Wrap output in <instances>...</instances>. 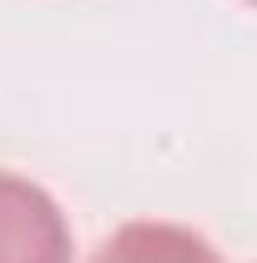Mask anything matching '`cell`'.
Listing matches in <instances>:
<instances>
[{
  "label": "cell",
  "instance_id": "3957f363",
  "mask_svg": "<svg viewBox=\"0 0 257 263\" xmlns=\"http://www.w3.org/2000/svg\"><path fill=\"white\" fill-rule=\"evenodd\" d=\"M247 5H257V0H247Z\"/></svg>",
  "mask_w": 257,
  "mask_h": 263
},
{
  "label": "cell",
  "instance_id": "7a4b0ae2",
  "mask_svg": "<svg viewBox=\"0 0 257 263\" xmlns=\"http://www.w3.org/2000/svg\"><path fill=\"white\" fill-rule=\"evenodd\" d=\"M91 263H222V253L182 223H126L96 248Z\"/></svg>",
  "mask_w": 257,
  "mask_h": 263
},
{
  "label": "cell",
  "instance_id": "6da1fadb",
  "mask_svg": "<svg viewBox=\"0 0 257 263\" xmlns=\"http://www.w3.org/2000/svg\"><path fill=\"white\" fill-rule=\"evenodd\" d=\"M0 263H71L66 213L15 172H0Z\"/></svg>",
  "mask_w": 257,
  "mask_h": 263
}]
</instances>
